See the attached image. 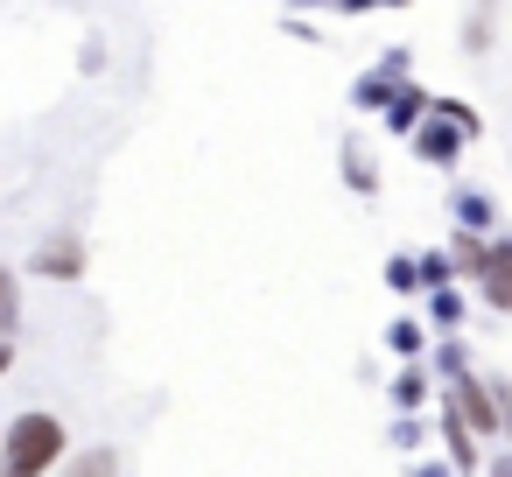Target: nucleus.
I'll use <instances>...</instances> for the list:
<instances>
[{"mask_svg": "<svg viewBox=\"0 0 512 477\" xmlns=\"http://www.w3.org/2000/svg\"><path fill=\"white\" fill-rule=\"evenodd\" d=\"M57 456H64V421H57V414H22V421L0 428V463H8L15 477L50 470Z\"/></svg>", "mask_w": 512, "mask_h": 477, "instance_id": "nucleus-1", "label": "nucleus"}, {"mask_svg": "<svg viewBox=\"0 0 512 477\" xmlns=\"http://www.w3.org/2000/svg\"><path fill=\"white\" fill-rule=\"evenodd\" d=\"M463 134H477V120H470L463 106H442L435 127H421L414 148H421V162H456V141H463Z\"/></svg>", "mask_w": 512, "mask_h": 477, "instance_id": "nucleus-2", "label": "nucleus"}, {"mask_svg": "<svg viewBox=\"0 0 512 477\" xmlns=\"http://www.w3.org/2000/svg\"><path fill=\"white\" fill-rule=\"evenodd\" d=\"M477 281H484V302H491V309H512V239L484 246V260H477Z\"/></svg>", "mask_w": 512, "mask_h": 477, "instance_id": "nucleus-3", "label": "nucleus"}, {"mask_svg": "<svg viewBox=\"0 0 512 477\" xmlns=\"http://www.w3.org/2000/svg\"><path fill=\"white\" fill-rule=\"evenodd\" d=\"M36 274H50V281H78V274H85V246H78L71 232H64V239H43Z\"/></svg>", "mask_w": 512, "mask_h": 477, "instance_id": "nucleus-4", "label": "nucleus"}, {"mask_svg": "<svg viewBox=\"0 0 512 477\" xmlns=\"http://www.w3.org/2000/svg\"><path fill=\"white\" fill-rule=\"evenodd\" d=\"M15 316H22V281H15L8 267H0V337L15 330Z\"/></svg>", "mask_w": 512, "mask_h": 477, "instance_id": "nucleus-5", "label": "nucleus"}, {"mask_svg": "<svg viewBox=\"0 0 512 477\" xmlns=\"http://www.w3.org/2000/svg\"><path fill=\"white\" fill-rule=\"evenodd\" d=\"M8 365H15V344H8V337H0V372H8Z\"/></svg>", "mask_w": 512, "mask_h": 477, "instance_id": "nucleus-6", "label": "nucleus"}, {"mask_svg": "<svg viewBox=\"0 0 512 477\" xmlns=\"http://www.w3.org/2000/svg\"><path fill=\"white\" fill-rule=\"evenodd\" d=\"M477 8H491V0H477Z\"/></svg>", "mask_w": 512, "mask_h": 477, "instance_id": "nucleus-7", "label": "nucleus"}]
</instances>
